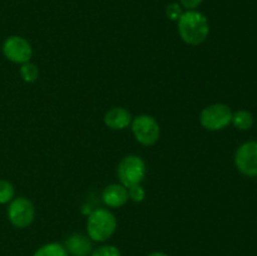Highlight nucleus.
Masks as SVG:
<instances>
[{
	"instance_id": "12",
	"label": "nucleus",
	"mask_w": 257,
	"mask_h": 256,
	"mask_svg": "<svg viewBox=\"0 0 257 256\" xmlns=\"http://www.w3.org/2000/svg\"><path fill=\"white\" fill-rule=\"evenodd\" d=\"M233 125L240 131H247L255 123V118L251 112L246 109H238L235 113H232V120H231Z\"/></svg>"
},
{
	"instance_id": "2",
	"label": "nucleus",
	"mask_w": 257,
	"mask_h": 256,
	"mask_svg": "<svg viewBox=\"0 0 257 256\" xmlns=\"http://www.w3.org/2000/svg\"><path fill=\"white\" fill-rule=\"evenodd\" d=\"M117 228L115 216L105 208L93 211L87 221L88 237L92 241L104 242L113 236Z\"/></svg>"
},
{
	"instance_id": "19",
	"label": "nucleus",
	"mask_w": 257,
	"mask_h": 256,
	"mask_svg": "<svg viewBox=\"0 0 257 256\" xmlns=\"http://www.w3.org/2000/svg\"><path fill=\"white\" fill-rule=\"evenodd\" d=\"M202 2L203 0H180L181 7L186 10H196V8L200 7Z\"/></svg>"
},
{
	"instance_id": "20",
	"label": "nucleus",
	"mask_w": 257,
	"mask_h": 256,
	"mask_svg": "<svg viewBox=\"0 0 257 256\" xmlns=\"http://www.w3.org/2000/svg\"><path fill=\"white\" fill-rule=\"evenodd\" d=\"M148 256H170L165 252H160V251H155V252H151Z\"/></svg>"
},
{
	"instance_id": "18",
	"label": "nucleus",
	"mask_w": 257,
	"mask_h": 256,
	"mask_svg": "<svg viewBox=\"0 0 257 256\" xmlns=\"http://www.w3.org/2000/svg\"><path fill=\"white\" fill-rule=\"evenodd\" d=\"M182 14V7L178 3H171L166 8V15H167L168 19L173 20V22H178V19H180Z\"/></svg>"
},
{
	"instance_id": "3",
	"label": "nucleus",
	"mask_w": 257,
	"mask_h": 256,
	"mask_svg": "<svg viewBox=\"0 0 257 256\" xmlns=\"http://www.w3.org/2000/svg\"><path fill=\"white\" fill-rule=\"evenodd\" d=\"M146 163L138 156H127L119 162L117 168L118 177L124 187L140 185L146 177Z\"/></svg>"
},
{
	"instance_id": "10",
	"label": "nucleus",
	"mask_w": 257,
	"mask_h": 256,
	"mask_svg": "<svg viewBox=\"0 0 257 256\" xmlns=\"http://www.w3.org/2000/svg\"><path fill=\"white\" fill-rule=\"evenodd\" d=\"M102 198L103 202H104L108 207H122V206H124L128 201V190L127 187H124L123 185L113 183V185L107 186V187L103 190Z\"/></svg>"
},
{
	"instance_id": "1",
	"label": "nucleus",
	"mask_w": 257,
	"mask_h": 256,
	"mask_svg": "<svg viewBox=\"0 0 257 256\" xmlns=\"http://www.w3.org/2000/svg\"><path fill=\"white\" fill-rule=\"evenodd\" d=\"M178 33L187 44H202L210 33L207 18L197 10H187L178 19Z\"/></svg>"
},
{
	"instance_id": "13",
	"label": "nucleus",
	"mask_w": 257,
	"mask_h": 256,
	"mask_svg": "<svg viewBox=\"0 0 257 256\" xmlns=\"http://www.w3.org/2000/svg\"><path fill=\"white\" fill-rule=\"evenodd\" d=\"M33 256H69L62 243L50 242L38 248Z\"/></svg>"
},
{
	"instance_id": "16",
	"label": "nucleus",
	"mask_w": 257,
	"mask_h": 256,
	"mask_svg": "<svg viewBox=\"0 0 257 256\" xmlns=\"http://www.w3.org/2000/svg\"><path fill=\"white\" fill-rule=\"evenodd\" d=\"M90 256H122L120 251L113 245H103L94 248Z\"/></svg>"
},
{
	"instance_id": "9",
	"label": "nucleus",
	"mask_w": 257,
	"mask_h": 256,
	"mask_svg": "<svg viewBox=\"0 0 257 256\" xmlns=\"http://www.w3.org/2000/svg\"><path fill=\"white\" fill-rule=\"evenodd\" d=\"M65 250L72 256H89L93 251L92 240L82 233H73L65 240Z\"/></svg>"
},
{
	"instance_id": "15",
	"label": "nucleus",
	"mask_w": 257,
	"mask_h": 256,
	"mask_svg": "<svg viewBox=\"0 0 257 256\" xmlns=\"http://www.w3.org/2000/svg\"><path fill=\"white\" fill-rule=\"evenodd\" d=\"M15 190L14 186L7 180H2L0 178V205L10 202L14 198Z\"/></svg>"
},
{
	"instance_id": "11",
	"label": "nucleus",
	"mask_w": 257,
	"mask_h": 256,
	"mask_svg": "<svg viewBox=\"0 0 257 256\" xmlns=\"http://www.w3.org/2000/svg\"><path fill=\"white\" fill-rule=\"evenodd\" d=\"M104 123L108 128H110V130H125V128L132 123V114H131L125 108H112V109H109L105 113Z\"/></svg>"
},
{
	"instance_id": "17",
	"label": "nucleus",
	"mask_w": 257,
	"mask_h": 256,
	"mask_svg": "<svg viewBox=\"0 0 257 256\" xmlns=\"http://www.w3.org/2000/svg\"><path fill=\"white\" fill-rule=\"evenodd\" d=\"M128 190V198L132 200L133 202H142L146 197V191L145 188L140 185H135L131 186V187L127 188Z\"/></svg>"
},
{
	"instance_id": "6",
	"label": "nucleus",
	"mask_w": 257,
	"mask_h": 256,
	"mask_svg": "<svg viewBox=\"0 0 257 256\" xmlns=\"http://www.w3.org/2000/svg\"><path fill=\"white\" fill-rule=\"evenodd\" d=\"M35 208L32 201L25 197L13 198L8 207V218L18 228H25L34 221Z\"/></svg>"
},
{
	"instance_id": "5",
	"label": "nucleus",
	"mask_w": 257,
	"mask_h": 256,
	"mask_svg": "<svg viewBox=\"0 0 257 256\" xmlns=\"http://www.w3.org/2000/svg\"><path fill=\"white\" fill-rule=\"evenodd\" d=\"M132 132L136 140L143 146H153L160 138V124L152 115L142 114L133 118Z\"/></svg>"
},
{
	"instance_id": "8",
	"label": "nucleus",
	"mask_w": 257,
	"mask_h": 256,
	"mask_svg": "<svg viewBox=\"0 0 257 256\" xmlns=\"http://www.w3.org/2000/svg\"><path fill=\"white\" fill-rule=\"evenodd\" d=\"M235 165L242 175L257 177V141H248L237 148Z\"/></svg>"
},
{
	"instance_id": "4",
	"label": "nucleus",
	"mask_w": 257,
	"mask_h": 256,
	"mask_svg": "<svg viewBox=\"0 0 257 256\" xmlns=\"http://www.w3.org/2000/svg\"><path fill=\"white\" fill-rule=\"evenodd\" d=\"M232 120V110L223 103H215L203 108L200 114V123L208 131H221Z\"/></svg>"
},
{
	"instance_id": "7",
	"label": "nucleus",
	"mask_w": 257,
	"mask_h": 256,
	"mask_svg": "<svg viewBox=\"0 0 257 256\" xmlns=\"http://www.w3.org/2000/svg\"><path fill=\"white\" fill-rule=\"evenodd\" d=\"M3 53L5 58L15 64H24L30 60L33 49L30 43L19 35H12L7 38L3 44Z\"/></svg>"
},
{
	"instance_id": "14",
	"label": "nucleus",
	"mask_w": 257,
	"mask_h": 256,
	"mask_svg": "<svg viewBox=\"0 0 257 256\" xmlns=\"http://www.w3.org/2000/svg\"><path fill=\"white\" fill-rule=\"evenodd\" d=\"M20 75H22L23 80L27 83H34L39 77V69L34 63H24L20 67Z\"/></svg>"
}]
</instances>
